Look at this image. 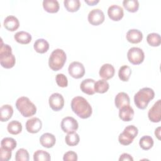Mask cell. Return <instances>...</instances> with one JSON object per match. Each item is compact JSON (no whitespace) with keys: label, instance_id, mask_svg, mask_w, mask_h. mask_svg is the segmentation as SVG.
I'll return each mask as SVG.
<instances>
[{"label":"cell","instance_id":"6da1fadb","mask_svg":"<svg viewBox=\"0 0 161 161\" xmlns=\"http://www.w3.org/2000/svg\"><path fill=\"white\" fill-rule=\"evenodd\" d=\"M71 108L73 112L82 119L89 118L92 113L91 104L82 96H75L72 99Z\"/></svg>","mask_w":161,"mask_h":161},{"label":"cell","instance_id":"7a4b0ae2","mask_svg":"<svg viewBox=\"0 0 161 161\" xmlns=\"http://www.w3.org/2000/svg\"><path fill=\"white\" fill-rule=\"evenodd\" d=\"M155 97L153 90L150 87H143L140 89L134 96V103L136 106L140 109H145L149 102Z\"/></svg>","mask_w":161,"mask_h":161},{"label":"cell","instance_id":"3957f363","mask_svg":"<svg viewBox=\"0 0 161 161\" xmlns=\"http://www.w3.org/2000/svg\"><path fill=\"white\" fill-rule=\"evenodd\" d=\"M16 63L14 55L12 53L11 47L4 44L1 39L0 47V64L5 69H11L14 67Z\"/></svg>","mask_w":161,"mask_h":161},{"label":"cell","instance_id":"277c9868","mask_svg":"<svg viewBox=\"0 0 161 161\" xmlns=\"http://www.w3.org/2000/svg\"><path fill=\"white\" fill-rule=\"evenodd\" d=\"M16 107L24 117H30L36 113V106L26 96H21L16 100Z\"/></svg>","mask_w":161,"mask_h":161},{"label":"cell","instance_id":"5b68a950","mask_svg":"<svg viewBox=\"0 0 161 161\" xmlns=\"http://www.w3.org/2000/svg\"><path fill=\"white\" fill-rule=\"evenodd\" d=\"M67 59L65 52L60 48L54 50L50 54L48 58L49 67L53 71H57L61 69Z\"/></svg>","mask_w":161,"mask_h":161},{"label":"cell","instance_id":"8992f818","mask_svg":"<svg viewBox=\"0 0 161 161\" xmlns=\"http://www.w3.org/2000/svg\"><path fill=\"white\" fill-rule=\"evenodd\" d=\"M138 133V130L135 126H127L118 136L119 143L123 145H128L133 142V139L137 136Z\"/></svg>","mask_w":161,"mask_h":161},{"label":"cell","instance_id":"52a82bcc","mask_svg":"<svg viewBox=\"0 0 161 161\" xmlns=\"http://www.w3.org/2000/svg\"><path fill=\"white\" fill-rule=\"evenodd\" d=\"M127 58L129 62L132 64L139 65L143 62L145 54L140 48L132 47L128 51Z\"/></svg>","mask_w":161,"mask_h":161},{"label":"cell","instance_id":"ba28073f","mask_svg":"<svg viewBox=\"0 0 161 161\" xmlns=\"http://www.w3.org/2000/svg\"><path fill=\"white\" fill-rule=\"evenodd\" d=\"M68 72L73 78L80 79L84 75L85 68L82 63L74 61L70 64L68 67Z\"/></svg>","mask_w":161,"mask_h":161},{"label":"cell","instance_id":"9c48e42d","mask_svg":"<svg viewBox=\"0 0 161 161\" xmlns=\"http://www.w3.org/2000/svg\"><path fill=\"white\" fill-rule=\"evenodd\" d=\"M61 128L65 133H70L75 131L79 127V124L77 120L71 116L64 118L61 121Z\"/></svg>","mask_w":161,"mask_h":161},{"label":"cell","instance_id":"30bf717a","mask_svg":"<svg viewBox=\"0 0 161 161\" xmlns=\"http://www.w3.org/2000/svg\"><path fill=\"white\" fill-rule=\"evenodd\" d=\"M105 16L103 11L100 9H94L91 10L87 16V19L90 24L94 26H97L103 23Z\"/></svg>","mask_w":161,"mask_h":161},{"label":"cell","instance_id":"8fae6325","mask_svg":"<svg viewBox=\"0 0 161 161\" xmlns=\"http://www.w3.org/2000/svg\"><path fill=\"white\" fill-rule=\"evenodd\" d=\"M48 103L52 110L58 111L62 109L64 106V99L62 94L55 92L49 97Z\"/></svg>","mask_w":161,"mask_h":161},{"label":"cell","instance_id":"7c38bea8","mask_svg":"<svg viewBox=\"0 0 161 161\" xmlns=\"http://www.w3.org/2000/svg\"><path fill=\"white\" fill-rule=\"evenodd\" d=\"M148 117L153 123H158L161 119V100L158 99L148 112Z\"/></svg>","mask_w":161,"mask_h":161},{"label":"cell","instance_id":"4fadbf2b","mask_svg":"<svg viewBox=\"0 0 161 161\" xmlns=\"http://www.w3.org/2000/svg\"><path fill=\"white\" fill-rule=\"evenodd\" d=\"M108 15L109 18L115 21H119L124 15V11L122 7L116 4H113L108 8Z\"/></svg>","mask_w":161,"mask_h":161},{"label":"cell","instance_id":"5bb4252c","mask_svg":"<svg viewBox=\"0 0 161 161\" xmlns=\"http://www.w3.org/2000/svg\"><path fill=\"white\" fill-rule=\"evenodd\" d=\"M42 127V122L38 118H32L27 120L26 123V129L31 133H38Z\"/></svg>","mask_w":161,"mask_h":161},{"label":"cell","instance_id":"9a60e30c","mask_svg":"<svg viewBox=\"0 0 161 161\" xmlns=\"http://www.w3.org/2000/svg\"><path fill=\"white\" fill-rule=\"evenodd\" d=\"M115 73V70L114 67L110 64H103L99 72V76L104 79V80H108L112 78Z\"/></svg>","mask_w":161,"mask_h":161},{"label":"cell","instance_id":"2e32d148","mask_svg":"<svg viewBox=\"0 0 161 161\" xmlns=\"http://www.w3.org/2000/svg\"><path fill=\"white\" fill-rule=\"evenodd\" d=\"M119 109V117L123 121H130L133 119L134 110L130 104L124 106Z\"/></svg>","mask_w":161,"mask_h":161},{"label":"cell","instance_id":"e0dca14e","mask_svg":"<svg viewBox=\"0 0 161 161\" xmlns=\"http://www.w3.org/2000/svg\"><path fill=\"white\" fill-rule=\"evenodd\" d=\"M95 80L92 79H86L82 81L80 85L81 91L88 95H93L96 92L94 91Z\"/></svg>","mask_w":161,"mask_h":161},{"label":"cell","instance_id":"ac0fdd59","mask_svg":"<svg viewBox=\"0 0 161 161\" xmlns=\"http://www.w3.org/2000/svg\"><path fill=\"white\" fill-rule=\"evenodd\" d=\"M3 25L4 28L8 31H14L19 28V22L16 17L9 15L4 19Z\"/></svg>","mask_w":161,"mask_h":161},{"label":"cell","instance_id":"d6986e66","mask_svg":"<svg viewBox=\"0 0 161 161\" xmlns=\"http://www.w3.org/2000/svg\"><path fill=\"white\" fill-rule=\"evenodd\" d=\"M56 142L55 136L50 133H45L42 135L40 138V144L45 148H50L54 146Z\"/></svg>","mask_w":161,"mask_h":161},{"label":"cell","instance_id":"ffe728a7","mask_svg":"<svg viewBox=\"0 0 161 161\" xmlns=\"http://www.w3.org/2000/svg\"><path fill=\"white\" fill-rule=\"evenodd\" d=\"M126 37L130 43H138L143 39V34L137 29H131L127 31Z\"/></svg>","mask_w":161,"mask_h":161},{"label":"cell","instance_id":"44dd1931","mask_svg":"<svg viewBox=\"0 0 161 161\" xmlns=\"http://www.w3.org/2000/svg\"><path fill=\"white\" fill-rule=\"evenodd\" d=\"M130 99L128 94L124 92H120L117 94L114 98V104L117 108L120 109L123 106L129 105Z\"/></svg>","mask_w":161,"mask_h":161},{"label":"cell","instance_id":"7402d4cb","mask_svg":"<svg viewBox=\"0 0 161 161\" xmlns=\"http://www.w3.org/2000/svg\"><path fill=\"white\" fill-rule=\"evenodd\" d=\"M43 8L48 13H55L58 11L60 6L57 0H43Z\"/></svg>","mask_w":161,"mask_h":161},{"label":"cell","instance_id":"603a6c76","mask_svg":"<svg viewBox=\"0 0 161 161\" xmlns=\"http://www.w3.org/2000/svg\"><path fill=\"white\" fill-rule=\"evenodd\" d=\"M14 38L18 43L26 45L28 44L31 41L32 37L29 33L24 31H20L15 33Z\"/></svg>","mask_w":161,"mask_h":161},{"label":"cell","instance_id":"cb8c5ba5","mask_svg":"<svg viewBox=\"0 0 161 161\" xmlns=\"http://www.w3.org/2000/svg\"><path fill=\"white\" fill-rule=\"evenodd\" d=\"M1 121L4 122L8 121L13 116V109L9 104H4L1 107Z\"/></svg>","mask_w":161,"mask_h":161},{"label":"cell","instance_id":"d4e9b609","mask_svg":"<svg viewBox=\"0 0 161 161\" xmlns=\"http://www.w3.org/2000/svg\"><path fill=\"white\" fill-rule=\"evenodd\" d=\"M35 50L39 53H44L47 52L49 48L48 42L43 38L37 39L33 45Z\"/></svg>","mask_w":161,"mask_h":161},{"label":"cell","instance_id":"484cf974","mask_svg":"<svg viewBox=\"0 0 161 161\" xmlns=\"http://www.w3.org/2000/svg\"><path fill=\"white\" fill-rule=\"evenodd\" d=\"M7 130L10 134L18 135L22 131V125L18 121L13 120L8 124Z\"/></svg>","mask_w":161,"mask_h":161},{"label":"cell","instance_id":"4316f807","mask_svg":"<svg viewBox=\"0 0 161 161\" xmlns=\"http://www.w3.org/2000/svg\"><path fill=\"white\" fill-rule=\"evenodd\" d=\"M131 74V68L126 65L121 66L118 70V77L123 82H127Z\"/></svg>","mask_w":161,"mask_h":161},{"label":"cell","instance_id":"83f0119b","mask_svg":"<svg viewBox=\"0 0 161 161\" xmlns=\"http://www.w3.org/2000/svg\"><path fill=\"white\" fill-rule=\"evenodd\" d=\"M65 141L67 145L73 147L77 145L79 143L80 138L75 131H73L67 133L65 137Z\"/></svg>","mask_w":161,"mask_h":161},{"label":"cell","instance_id":"f1b7e54d","mask_svg":"<svg viewBox=\"0 0 161 161\" xmlns=\"http://www.w3.org/2000/svg\"><path fill=\"white\" fill-rule=\"evenodd\" d=\"M64 7L69 12H75L77 11L80 6V2L79 0H65L64 1Z\"/></svg>","mask_w":161,"mask_h":161},{"label":"cell","instance_id":"f546056e","mask_svg":"<svg viewBox=\"0 0 161 161\" xmlns=\"http://www.w3.org/2000/svg\"><path fill=\"white\" fill-rule=\"evenodd\" d=\"M153 138L148 135L143 136L139 141L140 147L145 150H148L150 149L153 145Z\"/></svg>","mask_w":161,"mask_h":161},{"label":"cell","instance_id":"4dcf8cb0","mask_svg":"<svg viewBox=\"0 0 161 161\" xmlns=\"http://www.w3.org/2000/svg\"><path fill=\"white\" fill-rule=\"evenodd\" d=\"M109 86L108 82L106 81V80L101 79L98 80L95 82L94 84V91L98 93H104L108 91L109 89Z\"/></svg>","mask_w":161,"mask_h":161},{"label":"cell","instance_id":"1f68e13d","mask_svg":"<svg viewBox=\"0 0 161 161\" xmlns=\"http://www.w3.org/2000/svg\"><path fill=\"white\" fill-rule=\"evenodd\" d=\"M124 8L129 12H136L139 8V3L137 0H124L123 1Z\"/></svg>","mask_w":161,"mask_h":161},{"label":"cell","instance_id":"d6a6232c","mask_svg":"<svg viewBox=\"0 0 161 161\" xmlns=\"http://www.w3.org/2000/svg\"><path fill=\"white\" fill-rule=\"evenodd\" d=\"M33 160L35 161H50L51 157L48 152L43 150H38L33 154Z\"/></svg>","mask_w":161,"mask_h":161},{"label":"cell","instance_id":"836d02e7","mask_svg":"<svg viewBox=\"0 0 161 161\" xmlns=\"http://www.w3.org/2000/svg\"><path fill=\"white\" fill-rule=\"evenodd\" d=\"M147 42L152 47H158L161 43L160 36L156 33H149L147 36Z\"/></svg>","mask_w":161,"mask_h":161},{"label":"cell","instance_id":"e575fe53","mask_svg":"<svg viewBox=\"0 0 161 161\" xmlns=\"http://www.w3.org/2000/svg\"><path fill=\"white\" fill-rule=\"evenodd\" d=\"M16 140L10 137H5L2 139L1 142V146L11 150H14L16 147Z\"/></svg>","mask_w":161,"mask_h":161},{"label":"cell","instance_id":"d590c367","mask_svg":"<svg viewBox=\"0 0 161 161\" xmlns=\"http://www.w3.org/2000/svg\"><path fill=\"white\" fill-rule=\"evenodd\" d=\"M30 159L29 153L25 148H19L15 154L16 161H28Z\"/></svg>","mask_w":161,"mask_h":161},{"label":"cell","instance_id":"8d00e7d4","mask_svg":"<svg viewBox=\"0 0 161 161\" xmlns=\"http://www.w3.org/2000/svg\"><path fill=\"white\" fill-rule=\"evenodd\" d=\"M55 81L57 85L61 87H66L68 86L67 77L63 74H58L55 77Z\"/></svg>","mask_w":161,"mask_h":161},{"label":"cell","instance_id":"74e56055","mask_svg":"<svg viewBox=\"0 0 161 161\" xmlns=\"http://www.w3.org/2000/svg\"><path fill=\"white\" fill-rule=\"evenodd\" d=\"M12 150L6 148L1 147L0 148V158L3 161H8L11 158Z\"/></svg>","mask_w":161,"mask_h":161},{"label":"cell","instance_id":"f35d334b","mask_svg":"<svg viewBox=\"0 0 161 161\" xmlns=\"http://www.w3.org/2000/svg\"><path fill=\"white\" fill-rule=\"evenodd\" d=\"M77 159V153L73 151H68L65 152L63 156V160L64 161H76Z\"/></svg>","mask_w":161,"mask_h":161},{"label":"cell","instance_id":"ab89813d","mask_svg":"<svg viewBox=\"0 0 161 161\" xmlns=\"http://www.w3.org/2000/svg\"><path fill=\"white\" fill-rule=\"evenodd\" d=\"M133 158L131 157V155L127 153H124L121 154L119 158V161H133Z\"/></svg>","mask_w":161,"mask_h":161},{"label":"cell","instance_id":"60d3db41","mask_svg":"<svg viewBox=\"0 0 161 161\" xmlns=\"http://www.w3.org/2000/svg\"><path fill=\"white\" fill-rule=\"evenodd\" d=\"M99 2V0H85V3H86L89 6L96 5Z\"/></svg>","mask_w":161,"mask_h":161},{"label":"cell","instance_id":"b9f144b4","mask_svg":"<svg viewBox=\"0 0 161 161\" xmlns=\"http://www.w3.org/2000/svg\"><path fill=\"white\" fill-rule=\"evenodd\" d=\"M155 135L157 137L158 140H160V127L158 126L155 130Z\"/></svg>","mask_w":161,"mask_h":161}]
</instances>
